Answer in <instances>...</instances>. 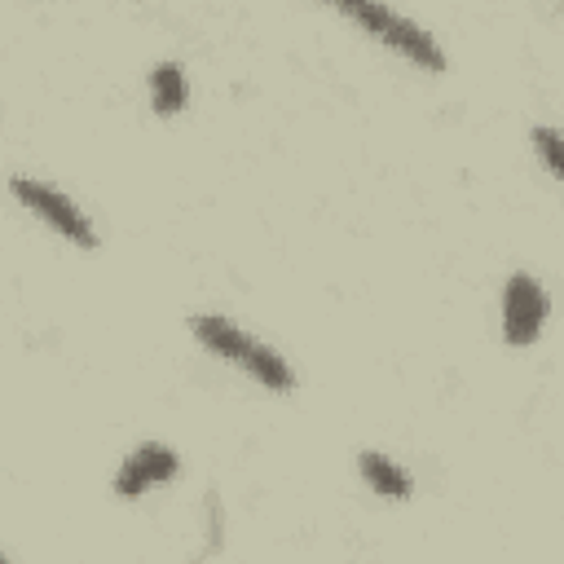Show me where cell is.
Segmentation results:
<instances>
[{
  "mask_svg": "<svg viewBox=\"0 0 564 564\" xmlns=\"http://www.w3.org/2000/svg\"><path fill=\"white\" fill-rule=\"evenodd\" d=\"M176 471H181L176 449H167V445H159V441H145V445H137V449L119 463V471H115V494H119V498H141L145 489L167 485Z\"/></svg>",
  "mask_w": 564,
  "mask_h": 564,
  "instance_id": "5b68a950",
  "label": "cell"
},
{
  "mask_svg": "<svg viewBox=\"0 0 564 564\" xmlns=\"http://www.w3.org/2000/svg\"><path fill=\"white\" fill-rule=\"evenodd\" d=\"M189 330H194V339H198L207 352H216V357L242 366V370L256 375L264 388H273V392H291V388H295V370L286 366V357L273 352L269 344L251 339V335H247L242 326H234L229 317H220V313H194V317H189Z\"/></svg>",
  "mask_w": 564,
  "mask_h": 564,
  "instance_id": "6da1fadb",
  "label": "cell"
},
{
  "mask_svg": "<svg viewBox=\"0 0 564 564\" xmlns=\"http://www.w3.org/2000/svg\"><path fill=\"white\" fill-rule=\"evenodd\" d=\"M533 154L564 181V132H555V128H533Z\"/></svg>",
  "mask_w": 564,
  "mask_h": 564,
  "instance_id": "ba28073f",
  "label": "cell"
},
{
  "mask_svg": "<svg viewBox=\"0 0 564 564\" xmlns=\"http://www.w3.org/2000/svg\"><path fill=\"white\" fill-rule=\"evenodd\" d=\"M546 313H551V300L542 291V282L533 273H511L507 286H502V339L511 348H529L542 326H546Z\"/></svg>",
  "mask_w": 564,
  "mask_h": 564,
  "instance_id": "277c9868",
  "label": "cell"
},
{
  "mask_svg": "<svg viewBox=\"0 0 564 564\" xmlns=\"http://www.w3.org/2000/svg\"><path fill=\"white\" fill-rule=\"evenodd\" d=\"M357 471H361V480H366L375 494H383V498H392V502H405V498L414 494L410 471H405L401 463H392L388 454H379V449H361V454H357Z\"/></svg>",
  "mask_w": 564,
  "mask_h": 564,
  "instance_id": "8992f818",
  "label": "cell"
},
{
  "mask_svg": "<svg viewBox=\"0 0 564 564\" xmlns=\"http://www.w3.org/2000/svg\"><path fill=\"white\" fill-rule=\"evenodd\" d=\"M326 4L339 9L344 18H352V22H357L366 35H375L379 44L397 48L405 62H414V66H423V70H445L441 44H436L419 22H410L405 13L388 9V0H326Z\"/></svg>",
  "mask_w": 564,
  "mask_h": 564,
  "instance_id": "7a4b0ae2",
  "label": "cell"
},
{
  "mask_svg": "<svg viewBox=\"0 0 564 564\" xmlns=\"http://www.w3.org/2000/svg\"><path fill=\"white\" fill-rule=\"evenodd\" d=\"M185 97H189V88H185L181 62H159V66L150 70V106H154L159 115H176V110L185 106Z\"/></svg>",
  "mask_w": 564,
  "mask_h": 564,
  "instance_id": "52a82bcc",
  "label": "cell"
},
{
  "mask_svg": "<svg viewBox=\"0 0 564 564\" xmlns=\"http://www.w3.org/2000/svg\"><path fill=\"white\" fill-rule=\"evenodd\" d=\"M9 189H13V198H18L26 212H35L44 225H53V229H57L62 238H70L75 247H84V251L97 247V229H93V220H88L66 194H57L53 185L31 181V176H13Z\"/></svg>",
  "mask_w": 564,
  "mask_h": 564,
  "instance_id": "3957f363",
  "label": "cell"
}]
</instances>
